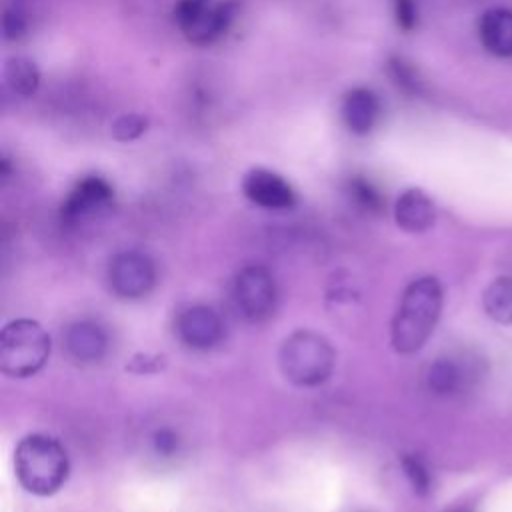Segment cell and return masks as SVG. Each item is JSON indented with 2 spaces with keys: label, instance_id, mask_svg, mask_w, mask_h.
<instances>
[{
  "label": "cell",
  "instance_id": "d6986e66",
  "mask_svg": "<svg viewBox=\"0 0 512 512\" xmlns=\"http://www.w3.org/2000/svg\"><path fill=\"white\" fill-rule=\"evenodd\" d=\"M148 120L142 114H122L112 122V136L118 142H132L144 134Z\"/></svg>",
  "mask_w": 512,
  "mask_h": 512
},
{
  "label": "cell",
  "instance_id": "ffe728a7",
  "mask_svg": "<svg viewBox=\"0 0 512 512\" xmlns=\"http://www.w3.org/2000/svg\"><path fill=\"white\" fill-rule=\"evenodd\" d=\"M178 446H180V438L178 434L172 430V428H158L154 434H152V448L158 456H164V458H170L178 452Z\"/></svg>",
  "mask_w": 512,
  "mask_h": 512
},
{
  "label": "cell",
  "instance_id": "7a4b0ae2",
  "mask_svg": "<svg viewBox=\"0 0 512 512\" xmlns=\"http://www.w3.org/2000/svg\"><path fill=\"white\" fill-rule=\"evenodd\" d=\"M18 482L36 496L58 492L68 478V454L64 446L48 434L24 436L14 452Z\"/></svg>",
  "mask_w": 512,
  "mask_h": 512
},
{
  "label": "cell",
  "instance_id": "52a82bcc",
  "mask_svg": "<svg viewBox=\"0 0 512 512\" xmlns=\"http://www.w3.org/2000/svg\"><path fill=\"white\" fill-rule=\"evenodd\" d=\"M108 282L116 296L136 300L146 296L156 284L154 262L138 250L118 252L108 266Z\"/></svg>",
  "mask_w": 512,
  "mask_h": 512
},
{
  "label": "cell",
  "instance_id": "603a6c76",
  "mask_svg": "<svg viewBox=\"0 0 512 512\" xmlns=\"http://www.w3.org/2000/svg\"><path fill=\"white\" fill-rule=\"evenodd\" d=\"M394 12H396V22L402 30L410 32L416 26V4L414 0H394Z\"/></svg>",
  "mask_w": 512,
  "mask_h": 512
},
{
  "label": "cell",
  "instance_id": "7402d4cb",
  "mask_svg": "<svg viewBox=\"0 0 512 512\" xmlns=\"http://www.w3.org/2000/svg\"><path fill=\"white\" fill-rule=\"evenodd\" d=\"M2 30H4L6 40L20 38L26 30V20H24L22 12L16 8H6L4 18H2Z\"/></svg>",
  "mask_w": 512,
  "mask_h": 512
},
{
  "label": "cell",
  "instance_id": "44dd1931",
  "mask_svg": "<svg viewBox=\"0 0 512 512\" xmlns=\"http://www.w3.org/2000/svg\"><path fill=\"white\" fill-rule=\"evenodd\" d=\"M350 190H352V196L368 210H378L380 204H382V198L380 194L366 182V180H352L350 184Z\"/></svg>",
  "mask_w": 512,
  "mask_h": 512
},
{
  "label": "cell",
  "instance_id": "7c38bea8",
  "mask_svg": "<svg viewBox=\"0 0 512 512\" xmlns=\"http://www.w3.org/2000/svg\"><path fill=\"white\" fill-rule=\"evenodd\" d=\"M64 346L70 358L82 364H90L104 358L108 350V338L98 324L90 320H78L66 328Z\"/></svg>",
  "mask_w": 512,
  "mask_h": 512
},
{
  "label": "cell",
  "instance_id": "2e32d148",
  "mask_svg": "<svg viewBox=\"0 0 512 512\" xmlns=\"http://www.w3.org/2000/svg\"><path fill=\"white\" fill-rule=\"evenodd\" d=\"M484 312L498 324H512V276L492 280L482 294Z\"/></svg>",
  "mask_w": 512,
  "mask_h": 512
},
{
  "label": "cell",
  "instance_id": "3957f363",
  "mask_svg": "<svg viewBox=\"0 0 512 512\" xmlns=\"http://www.w3.org/2000/svg\"><path fill=\"white\" fill-rule=\"evenodd\" d=\"M278 364L286 380L296 386H318L334 370L336 354L332 344L314 330H296L284 338Z\"/></svg>",
  "mask_w": 512,
  "mask_h": 512
},
{
  "label": "cell",
  "instance_id": "277c9868",
  "mask_svg": "<svg viewBox=\"0 0 512 512\" xmlns=\"http://www.w3.org/2000/svg\"><path fill=\"white\" fill-rule=\"evenodd\" d=\"M50 356L48 332L30 318L8 322L0 334V370L12 378L34 376Z\"/></svg>",
  "mask_w": 512,
  "mask_h": 512
},
{
  "label": "cell",
  "instance_id": "ac0fdd59",
  "mask_svg": "<svg viewBox=\"0 0 512 512\" xmlns=\"http://www.w3.org/2000/svg\"><path fill=\"white\" fill-rule=\"evenodd\" d=\"M402 470L416 494H428L430 490V472L426 464L416 454L402 456Z\"/></svg>",
  "mask_w": 512,
  "mask_h": 512
},
{
  "label": "cell",
  "instance_id": "8992f818",
  "mask_svg": "<svg viewBox=\"0 0 512 512\" xmlns=\"http://www.w3.org/2000/svg\"><path fill=\"white\" fill-rule=\"evenodd\" d=\"M176 22L184 36L194 44L216 40L232 20V4L212 0H180L174 8Z\"/></svg>",
  "mask_w": 512,
  "mask_h": 512
},
{
  "label": "cell",
  "instance_id": "8fae6325",
  "mask_svg": "<svg viewBox=\"0 0 512 512\" xmlns=\"http://www.w3.org/2000/svg\"><path fill=\"white\" fill-rule=\"evenodd\" d=\"M242 190L250 202L270 210H284L296 202L290 184L282 176L264 168L250 170L242 180Z\"/></svg>",
  "mask_w": 512,
  "mask_h": 512
},
{
  "label": "cell",
  "instance_id": "6da1fadb",
  "mask_svg": "<svg viewBox=\"0 0 512 512\" xmlns=\"http://www.w3.org/2000/svg\"><path fill=\"white\" fill-rule=\"evenodd\" d=\"M442 302V284L434 276L416 278L406 286L390 328L396 352L412 354L428 342L438 324Z\"/></svg>",
  "mask_w": 512,
  "mask_h": 512
},
{
  "label": "cell",
  "instance_id": "9a60e30c",
  "mask_svg": "<svg viewBox=\"0 0 512 512\" xmlns=\"http://www.w3.org/2000/svg\"><path fill=\"white\" fill-rule=\"evenodd\" d=\"M342 116L346 126L356 134L372 130L378 118V100L368 88H354L346 94L342 104Z\"/></svg>",
  "mask_w": 512,
  "mask_h": 512
},
{
  "label": "cell",
  "instance_id": "4fadbf2b",
  "mask_svg": "<svg viewBox=\"0 0 512 512\" xmlns=\"http://www.w3.org/2000/svg\"><path fill=\"white\" fill-rule=\"evenodd\" d=\"M394 220L406 232H426L436 220L434 202L418 188L404 190L394 204Z\"/></svg>",
  "mask_w": 512,
  "mask_h": 512
},
{
  "label": "cell",
  "instance_id": "30bf717a",
  "mask_svg": "<svg viewBox=\"0 0 512 512\" xmlns=\"http://www.w3.org/2000/svg\"><path fill=\"white\" fill-rule=\"evenodd\" d=\"M112 196H114L112 186L106 180L98 176H88L80 180L64 200L60 218L64 224L76 226L92 218L102 208H106L112 202Z\"/></svg>",
  "mask_w": 512,
  "mask_h": 512
},
{
  "label": "cell",
  "instance_id": "9c48e42d",
  "mask_svg": "<svg viewBox=\"0 0 512 512\" xmlns=\"http://www.w3.org/2000/svg\"><path fill=\"white\" fill-rule=\"evenodd\" d=\"M480 374L482 370L474 358L442 356L430 364L426 384L438 396H454L466 392Z\"/></svg>",
  "mask_w": 512,
  "mask_h": 512
},
{
  "label": "cell",
  "instance_id": "e0dca14e",
  "mask_svg": "<svg viewBox=\"0 0 512 512\" xmlns=\"http://www.w3.org/2000/svg\"><path fill=\"white\" fill-rule=\"evenodd\" d=\"M4 78L10 90L18 96H32L40 84V72L36 64L24 56H14L6 62Z\"/></svg>",
  "mask_w": 512,
  "mask_h": 512
},
{
  "label": "cell",
  "instance_id": "5b68a950",
  "mask_svg": "<svg viewBox=\"0 0 512 512\" xmlns=\"http://www.w3.org/2000/svg\"><path fill=\"white\" fill-rule=\"evenodd\" d=\"M234 300L246 320H268L278 304V290L272 272L262 264L244 266L234 278Z\"/></svg>",
  "mask_w": 512,
  "mask_h": 512
},
{
  "label": "cell",
  "instance_id": "ba28073f",
  "mask_svg": "<svg viewBox=\"0 0 512 512\" xmlns=\"http://www.w3.org/2000/svg\"><path fill=\"white\" fill-rule=\"evenodd\" d=\"M176 334L182 344L194 350L214 348L224 336V322L216 310L204 304H194L182 310L176 318Z\"/></svg>",
  "mask_w": 512,
  "mask_h": 512
},
{
  "label": "cell",
  "instance_id": "5bb4252c",
  "mask_svg": "<svg viewBox=\"0 0 512 512\" xmlns=\"http://www.w3.org/2000/svg\"><path fill=\"white\" fill-rule=\"evenodd\" d=\"M478 36L490 54L512 58V10L504 6L488 8L478 20Z\"/></svg>",
  "mask_w": 512,
  "mask_h": 512
}]
</instances>
